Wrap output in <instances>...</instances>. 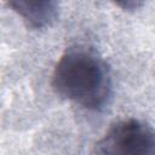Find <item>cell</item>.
<instances>
[{
	"mask_svg": "<svg viewBox=\"0 0 155 155\" xmlns=\"http://www.w3.org/2000/svg\"><path fill=\"white\" fill-rule=\"evenodd\" d=\"M51 82L57 94L88 110H103L113 96V80L107 62L86 46L69 47L61 56Z\"/></svg>",
	"mask_w": 155,
	"mask_h": 155,
	"instance_id": "cell-1",
	"label": "cell"
},
{
	"mask_svg": "<svg viewBox=\"0 0 155 155\" xmlns=\"http://www.w3.org/2000/svg\"><path fill=\"white\" fill-rule=\"evenodd\" d=\"M94 154L101 155H154L155 132L138 119H124L113 124L96 143Z\"/></svg>",
	"mask_w": 155,
	"mask_h": 155,
	"instance_id": "cell-2",
	"label": "cell"
},
{
	"mask_svg": "<svg viewBox=\"0 0 155 155\" xmlns=\"http://www.w3.org/2000/svg\"><path fill=\"white\" fill-rule=\"evenodd\" d=\"M7 5L34 29L50 27L58 17L59 0H6Z\"/></svg>",
	"mask_w": 155,
	"mask_h": 155,
	"instance_id": "cell-3",
	"label": "cell"
},
{
	"mask_svg": "<svg viewBox=\"0 0 155 155\" xmlns=\"http://www.w3.org/2000/svg\"><path fill=\"white\" fill-rule=\"evenodd\" d=\"M111 1L125 11H136L140 8L145 2V0H111Z\"/></svg>",
	"mask_w": 155,
	"mask_h": 155,
	"instance_id": "cell-4",
	"label": "cell"
}]
</instances>
